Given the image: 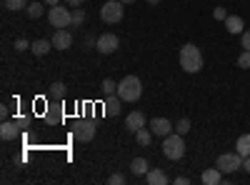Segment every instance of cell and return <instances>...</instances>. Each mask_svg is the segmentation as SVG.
<instances>
[{
	"label": "cell",
	"mask_w": 250,
	"mask_h": 185,
	"mask_svg": "<svg viewBox=\"0 0 250 185\" xmlns=\"http://www.w3.org/2000/svg\"><path fill=\"white\" fill-rule=\"evenodd\" d=\"M83 23H85V13H83L80 8H75V10H73V25H75V28H80Z\"/></svg>",
	"instance_id": "obj_26"
},
{
	"label": "cell",
	"mask_w": 250,
	"mask_h": 185,
	"mask_svg": "<svg viewBox=\"0 0 250 185\" xmlns=\"http://www.w3.org/2000/svg\"><path fill=\"white\" fill-rule=\"evenodd\" d=\"M145 183H150V185H168V175H165L160 168H150L148 173H145Z\"/></svg>",
	"instance_id": "obj_15"
},
{
	"label": "cell",
	"mask_w": 250,
	"mask_h": 185,
	"mask_svg": "<svg viewBox=\"0 0 250 185\" xmlns=\"http://www.w3.org/2000/svg\"><path fill=\"white\" fill-rule=\"evenodd\" d=\"M50 40H53V48H55V50H68V48L73 45V33H70L68 28H58Z\"/></svg>",
	"instance_id": "obj_9"
},
{
	"label": "cell",
	"mask_w": 250,
	"mask_h": 185,
	"mask_svg": "<svg viewBox=\"0 0 250 185\" xmlns=\"http://www.w3.org/2000/svg\"><path fill=\"white\" fill-rule=\"evenodd\" d=\"M60 118H62V113H60V110H55V113H53V110H48V115H45V120L50 123V125H53V123H60Z\"/></svg>",
	"instance_id": "obj_29"
},
{
	"label": "cell",
	"mask_w": 250,
	"mask_h": 185,
	"mask_svg": "<svg viewBox=\"0 0 250 185\" xmlns=\"http://www.w3.org/2000/svg\"><path fill=\"white\" fill-rule=\"evenodd\" d=\"M95 48H98V53H103V55H110V53H115V50L120 48V40H118L115 33H103V35L95 40Z\"/></svg>",
	"instance_id": "obj_8"
},
{
	"label": "cell",
	"mask_w": 250,
	"mask_h": 185,
	"mask_svg": "<svg viewBox=\"0 0 250 185\" xmlns=\"http://www.w3.org/2000/svg\"><path fill=\"white\" fill-rule=\"evenodd\" d=\"M225 28H228V33L240 35V33L245 30V23H243L240 15H228V18H225Z\"/></svg>",
	"instance_id": "obj_14"
},
{
	"label": "cell",
	"mask_w": 250,
	"mask_h": 185,
	"mask_svg": "<svg viewBox=\"0 0 250 185\" xmlns=\"http://www.w3.org/2000/svg\"><path fill=\"white\" fill-rule=\"evenodd\" d=\"M200 180H203L205 185H218V183H223V170H220L218 165H215V168H208Z\"/></svg>",
	"instance_id": "obj_16"
},
{
	"label": "cell",
	"mask_w": 250,
	"mask_h": 185,
	"mask_svg": "<svg viewBox=\"0 0 250 185\" xmlns=\"http://www.w3.org/2000/svg\"><path fill=\"white\" fill-rule=\"evenodd\" d=\"M213 18H215V20H225V18H228V10H225V8H215V10H213Z\"/></svg>",
	"instance_id": "obj_32"
},
{
	"label": "cell",
	"mask_w": 250,
	"mask_h": 185,
	"mask_svg": "<svg viewBox=\"0 0 250 185\" xmlns=\"http://www.w3.org/2000/svg\"><path fill=\"white\" fill-rule=\"evenodd\" d=\"M175 133H180V135H188V133H190V120H188V118H180V120L175 123Z\"/></svg>",
	"instance_id": "obj_24"
},
{
	"label": "cell",
	"mask_w": 250,
	"mask_h": 185,
	"mask_svg": "<svg viewBox=\"0 0 250 185\" xmlns=\"http://www.w3.org/2000/svg\"><path fill=\"white\" fill-rule=\"evenodd\" d=\"M123 15H125V5L120 3V0H105V5L100 8V18L105 20L108 25H115V23H120V20H123Z\"/></svg>",
	"instance_id": "obj_4"
},
{
	"label": "cell",
	"mask_w": 250,
	"mask_h": 185,
	"mask_svg": "<svg viewBox=\"0 0 250 185\" xmlns=\"http://www.w3.org/2000/svg\"><path fill=\"white\" fill-rule=\"evenodd\" d=\"M120 3H123V5H130V3H135V0H120Z\"/></svg>",
	"instance_id": "obj_38"
},
{
	"label": "cell",
	"mask_w": 250,
	"mask_h": 185,
	"mask_svg": "<svg viewBox=\"0 0 250 185\" xmlns=\"http://www.w3.org/2000/svg\"><path fill=\"white\" fill-rule=\"evenodd\" d=\"M148 3H150V5H158V3H160V0H148Z\"/></svg>",
	"instance_id": "obj_39"
},
{
	"label": "cell",
	"mask_w": 250,
	"mask_h": 185,
	"mask_svg": "<svg viewBox=\"0 0 250 185\" xmlns=\"http://www.w3.org/2000/svg\"><path fill=\"white\" fill-rule=\"evenodd\" d=\"M150 130L155 138H168L173 133V123L168 118H153L150 120Z\"/></svg>",
	"instance_id": "obj_10"
},
{
	"label": "cell",
	"mask_w": 250,
	"mask_h": 185,
	"mask_svg": "<svg viewBox=\"0 0 250 185\" xmlns=\"http://www.w3.org/2000/svg\"><path fill=\"white\" fill-rule=\"evenodd\" d=\"M43 3H45L48 8H53V5H60V3H62V0H43Z\"/></svg>",
	"instance_id": "obj_35"
},
{
	"label": "cell",
	"mask_w": 250,
	"mask_h": 185,
	"mask_svg": "<svg viewBox=\"0 0 250 185\" xmlns=\"http://www.w3.org/2000/svg\"><path fill=\"white\" fill-rule=\"evenodd\" d=\"M238 68H250V50H243L238 55Z\"/></svg>",
	"instance_id": "obj_27"
},
{
	"label": "cell",
	"mask_w": 250,
	"mask_h": 185,
	"mask_svg": "<svg viewBox=\"0 0 250 185\" xmlns=\"http://www.w3.org/2000/svg\"><path fill=\"white\" fill-rule=\"evenodd\" d=\"M50 48H53V40H45V38H40V40H35V43L30 45V50L38 55V58H43V55H48L50 53Z\"/></svg>",
	"instance_id": "obj_17"
},
{
	"label": "cell",
	"mask_w": 250,
	"mask_h": 185,
	"mask_svg": "<svg viewBox=\"0 0 250 185\" xmlns=\"http://www.w3.org/2000/svg\"><path fill=\"white\" fill-rule=\"evenodd\" d=\"M62 3H65L68 8H80V5H83V0H62Z\"/></svg>",
	"instance_id": "obj_34"
},
{
	"label": "cell",
	"mask_w": 250,
	"mask_h": 185,
	"mask_svg": "<svg viewBox=\"0 0 250 185\" xmlns=\"http://www.w3.org/2000/svg\"><path fill=\"white\" fill-rule=\"evenodd\" d=\"M100 88H103V93H105V95H115V93H118V85L113 83L110 78H105V80H103V85H100Z\"/></svg>",
	"instance_id": "obj_25"
},
{
	"label": "cell",
	"mask_w": 250,
	"mask_h": 185,
	"mask_svg": "<svg viewBox=\"0 0 250 185\" xmlns=\"http://www.w3.org/2000/svg\"><path fill=\"white\" fill-rule=\"evenodd\" d=\"M178 60H180V68L185 70V73H200L203 70V53H200V48L195 45V43H185L183 48H180V55H178Z\"/></svg>",
	"instance_id": "obj_1"
},
{
	"label": "cell",
	"mask_w": 250,
	"mask_h": 185,
	"mask_svg": "<svg viewBox=\"0 0 250 185\" xmlns=\"http://www.w3.org/2000/svg\"><path fill=\"white\" fill-rule=\"evenodd\" d=\"M18 133H20V125L15 120H3V125H0V138L3 140H15Z\"/></svg>",
	"instance_id": "obj_13"
},
{
	"label": "cell",
	"mask_w": 250,
	"mask_h": 185,
	"mask_svg": "<svg viewBox=\"0 0 250 185\" xmlns=\"http://www.w3.org/2000/svg\"><path fill=\"white\" fill-rule=\"evenodd\" d=\"M48 95H50V98H55V100H62V98H65V85L55 80V83L50 85V93H48Z\"/></svg>",
	"instance_id": "obj_23"
},
{
	"label": "cell",
	"mask_w": 250,
	"mask_h": 185,
	"mask_svg": "<svg viewBox=\"0 0 250 185\" xmlns=\"http://www.w3.org/2000/svg\"><path fill=\"white\" fill-rule=\"evenodd\" d=\"M95 130H98L95 120H78L75 128H73V135H75V140H80V143H90V140L95 138Z\"/></svg>",
	"instance_id": "obj_6"
},
{
	"label": "cell",
	"mask_w": 250,
	"mask_h": 185,
	"mask_svg": "<svg viewBox=\"0 0 250 185\" xmlns=\"http://www.w3.org/2000/svg\"><path fill=\"white\" fill-rule=\"evenodd\" d=\"M235 150H238L243 158H248V155H250V133H243V135L238 138V143H235Z\"/></svg>",
	"instance_id": "obj_18"
},
{
	"label": "cell",
	"mask_w": 250,
	"mask_h": 185,
	"mask_svg": "<svg viewBox=\"0 0 250 185\" xmlns=\"http://www.w3.org/2000/svg\"><path fill=\"white\" fill-rule=\"evenodd\" d=\"M108 183H110V185H123V183H125V175H123V173H113Z\"/></svg>",
	"instance_id": "obj_30"
},
{
	"label": "cell",
	"mask_w": 250,
	"mask_h": 185,
	"mask_svg": "<svg viewBox=\"0 0 250 185\" xmlns=\"http://www.w3.org/2000/svg\"><path fill=\"white\" fill-rule=\"evenodd\" d=\"M118 95H120L123 103H135V100H140V95H143L140 78H138V75H125L120 83H118Z\"/></svg>",
	"instance_id": "obj_2"
},
{
	"label": "cell",
	"mask_w": 250,
	"mask_h": 185,
	"mask_svg": "<svg viewBox=\"0 0 250 185\" xmlns=\"http://www.w3.org/2000/svg\"><path fill=\"white\" fill-rule=\"evenodd\" d=\"M15 123H18V125H20V130H25V128H28V123H30V120H28L25 115H18V118H15Z\"/></svg>",
	"instance_id": "obj_33"
},
{
	"label": "cell",
	"mask_w": 250,
	"mask_h": 185,
	"mask_svg": "<svg viewBox=\"0 0 250 185\" xmlns=\"http://www.w3.org/2000/svg\"><path fill=\"white\" fill-rule=\"evenodd\" d=\"M125 128H128L130 133H138L140 128H145V115L140 110H133L128 118H125Z\"/></svg>",
	"instance_id": "obj_11"
},
{
	"label": "cell",
	"mask_w": 250,
	"mask_h": 185,
	"mask_svg": "<svg viewBox=\"0 0 250 185\" xmlns=\"http://www.w3.org/2000/svg\"><path fill=\"white\" fill-rule=\"evenodd\" d=\"M163 155L168 160H180L185 155V140L180 133H170L168 138H163Z\"/></svg>",
	"instance_id": "obj_3"
},
{
	"label": "cell",
	"mask_w": 250,
	"mask_h": 185,
	"mask_svg": "<svg viewBox=\"0 0 250 185\" xmlns=\"http://www.w3.org/2000/svg\"><path fill=\"white\" fill-rule=\"evenodd\" d=\"M215 165L223 170V173H235L238 168H243V155L235 150V153H223L220 158H218V163Z\"/></svg>",
	"instance_id": "obj_7"
},
{
	"label": "cell",
	"mask_w": 250,
	"mask_h": 185,
	"mask_svg": "<svg viewBox=\"0 0 250 185\" xmlns=\"http://www.w3.org/2000/svg\"><path fill=\"white\" fill-rule=\"evenodd\" d=\"M48 20L55 30L58 28H70L73 25V10L62 8V5H53V8H48Z\"/></svg>",
	"instance_id": "obj_5"
},
{
	"label": "cell",
	"mask_w": 250,
	"mask_h": 185,
	"mask_svg": "<svg viewBox=\"0 0 250 185\" xmlns=\"http://www.w3.org/2000/svg\"><path fill=\"white\" fill-rule=\"evenodd\" d=\"M25 13H28V18H33V20H38L40 15L45 13V3H28V8H25Z\"/></svg>",
	"instance_id": "obj_21"
},
{
	"label": "cell",
	"mask_w": 250,
	"mask_h": 185,
	"mask_svg": "<svg viewBox=\"0 0 250 185\" xmlns=\"http://www.w3.org/2000/svg\"><path fill=\"white\" fill-rule=\"evenodd\" d=\"M120 108H123L120 95H108V98H105V105H103V110H105V115H108V118L120 115Z\"/></svg>",
	"instance_id": "obj_12"
},
{
	"label": "cell",
	"mask_w": 250,
	"mask_h": 185,
	"mask_svg": "<svg viewBox=\"0 0 250 185\" xmlns=\"http://www.w3.org/2000/svg\"><path fill=\"white\" fill-rule=\"evenodd\" d=\"M3 5H5L8 10L18 13V10H25V8H28V0H3Z\"/></svg>",
	"instance_id": "obj_22"
},
{
	"label": "cell",
	"mask_w": 250,
	"mask_h": 185,
	"mask_svg": "<svg viewBox=\"0 0 250 185\" xmlns=\"http://www.w3.org/2000/svg\"><path fill=\"white\" fill-rule=\"evenodd\" d=\"M243 168L250 173V155H248V158H243Z\"/></svg>",
	"instance_id": "obj_37"
},
{
	"label": "cell",
	"mask_w": 250,
	"mask_h": 185,
	"mask_svg": "<svg viewBox=\"0 0 250 185\" xmlns=\"http://www.w3.org/2000/svg\"><path fill=\"white\" fill-rule=\"evenodd\" d=\"M28 48H30V43H28L25 38H18L15 40V50H28Z\"/></svg>",
	"instance_id": "obj_31"
},
{
	"label": "cell",
	"mask_w": 250,
	"mask_h": 185,
	"mask_svg": "<svg viewBox=\"0 0 250 185\" xmlns=\"http://www.w3.org/2000/svg\"><path fill=\"white\" fill-rule=\"evenodd\" d=\"M188 183H190V180L183 178V175H180V178H175V185H188Z\"/></svg>",
	"instance_id": "obj_36"
},
{
	"label": "cell",
	"mask_w": 250,
	"mask_h": 185,
	"mask_svg": "<svg viewBox=\"0 0 250 185\" xmlns=\"http://www.w3.org/2000/svg\"><path fill=\"white\" fill-rule=\"evenodd\" d=\"M135 140H138V145L148 148L150 143H153V130H150V128H140V130L135 133Z\"/></svg>",
	"instance_id": "obj_19"
},
{
	"label": "cell",
	"mask_w": 250,
	"mask_h": 185,
	"mask_svg": "<svg viewBox=\"0 0 250 185\" xmlns=\"http://www.w3.org/2000/svg\"><path fill=\"white\" fill-rule=\"evenodd\" d=\"M130 170H133V175H145L150 170V165H148V160H145V158H135L130 163Z\"/></svg>",
	"instance_id": "obj_20"
},
{
	"label": "cell",
	"mask_w": 250,
	"mask_h": 185,
	"mask_svg": "<svg viewBox=\"0 0 250 185\" xmlns=\"http://www.w3.org/2000/svg\"><path fill=\"white\" fill-rule=\"evenodd\" d=\"M240 48L243 50H250V30H243L240 33Z\"/></svg>",
	"instance_id": "obj_28"
}]
</instances>
